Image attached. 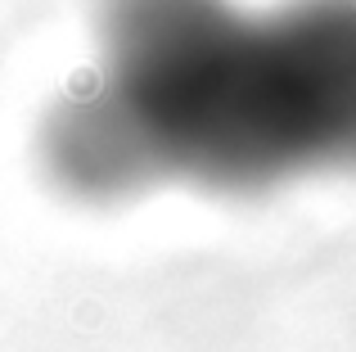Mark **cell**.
Listing matches in <instances>:
<instances>
[{"instance_id": "1", "label": "cell", "mask_w": 356, "mask_h": 352, "mask_svg": "<svg viewBox=\"0 0 356 352\" xmlns=\"http://www.w3.org/2000/svg\"><path fill=\"white\" fill-rule=\"evenodd\" d=\"M86 90L145 185L248 194L356 172V0H104Z\"/></svg>"}]
</instances>
